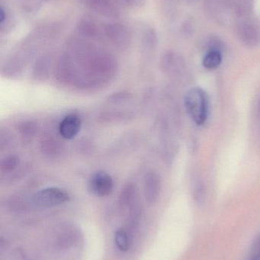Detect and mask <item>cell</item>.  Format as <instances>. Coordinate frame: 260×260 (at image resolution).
Masks as SVG:
<instances>
[{"label": "cell", "mask_w": 260, "mask_h": 260, "mask_svg": "<svg viewBox=\"0 0 260 260\" xmlns=\"http://www.w3.org/2000/svg\"><path fill=\"white\" fill-rule=\"evenodd\" d=\"M184 105L191 120L197 126H203L206 123L209 116L210 102L204 89L200 87L190 88L185 95Z\"/></svg>", "instance_id": "cell-1"}, {"label": "cell", "mask_w": 260, "mask_h": 260, "mask_svg": "<svg viewBox=\"0 0 260 260\" xmlns=\"http://www.w3.org/2000/svg\"><path fill=\"white\" fill-rule=\"evenodd\" d=\"M70 200V194L64 189L48 187L37 192L32 201L37 207L48 209L65 204Z\"/></svg>", "instance_id": "cell-2"}, {"label": "cell", "mask_w": 260, "mask_h": 260, "mask_svg": "<svg viewBox=\"0 0 260 260\" xmlns=\"http://www.w3.org/2000/svg\"><path fill=\"white\" fill-rule=\"evenodd\" d=\"M160 66L163 73L174 79H183L187 72L184 59L174 51L166 52L162 56Z\"/></svg>", "instance_id": "cell-3"}, {"label": "cell", "mask_w": 260, "mask_h": 260, "mask_svg": "<svg viewBox=\"0 0 260 260\" xmlns=\"http://www.w3.org/2000/svg\"><path fill=\"white\" fill-rule=\"evenodd\" d=\"M104 30L107 38L114 47L125 50L131 44L132 40L131 32L125 24L121 23L107 24Z\"/></svg>", "instance_id": "cell-4"}, {"label": "cell", "mask_w": 260, "mask_h": 260, "mask_svg": "<svg viewBox=\"0 0 260 260\" xmlns=\"http://www.w3.org/2000/svg\"><path fill=\"white\" fill-rule=\"evenodd\" d=\"M114 187L112 177L103 171H99L92 175L88 183V189L91 193L97 197H108Z\"/></svg>", "instance_id": "cell-5"}, {"label": "cell", "mask_w": 260, "mask_h": 260, "mask_svg": "<svg viewBox=\"0 0 260 260\" xmlns=\"http://www.w3.org/2000/svg\"><path fill=\"white\" fill-rule=\"evenodd\" d=\"M161 179L157 173L150 171L146 174L143 189L145 198L149 204H154L157 201L161 192Z\"/></svg>", "instance_id": "cell-6"}, {"label": "cell", "mask_w": 260, "mask_h": 260, "mask_svg": "<svg viewBox=\"0 0 260 260\" xmlns=\"http://www.w3.org/2000/svg\"><path fill=\"white\" fill-rule=\"evenodd\" d=\"M238 38L242 44L254 47L260 44V28L251 22H244L238 27Z\"/></svg>", "instance_id": "cell-7"}, {"label": "cell", "mask_w": 260, "mask_h": 260, "mask_svg": "<svg viewBox=\"0 0 260 260\" xmlns=\"http://www.w3.org/2000/svg\"><path fill=\"white\" fill-rule=\"evenodd\" d=\"M82 126L80 118L76 114H69L66 116L60 123L59 132L64 139H74L79 133Z\"/></svg>", "instance_id": "cell-8"}, {"label": "cell", "mask_w": 260, "mask_h": 260, "mask_svg": "<svg viewBox=\"0 0 260 260\" xmlns=\"http://www.w3.org/2000/svg\"><path fill=\"white\" fill-rule=\"evenodd\" d=\"M82 3L96 13L108 18H117L119 11L110 0H81Z\"/></svg>", "instance_id": "cell-9"}, {"label": "cell", "mask_w": 260, "mask_h": 260, "mask_svg": "<svg viewBox=\"0 0 260 260\" xmlns=\"http://www.w3.org/2000/svg\"><path fill=\"white\" fill-rule=\"evenodd\" d=\"M78 33L81 36L86 38H95L97 35L98 28L96 23L88 16L83 17L79 19L77 25H76Z\"/></svg>", "instance_id": "cell-10"}, {"label": "cell", "mask_w": 260, "mask_h": 260, "mask_svg": "<svg viewBox=\"0 0 260 260\" xmlns=\"http://www.w3.org/2000/svg\"><path fill=\"white\" fill-rule=\"evenodd\" d=\"M222 62V54L221 50H209L203 58V67L208 70H215Z\"/></svg>", "instance_id": "cell-11"}, {"label": "cell", "mask_w": 260, "mask_h": 260, "mask_svg": "<svg viewBox=\"0 0 260 260\" xmlns=\"http://www.w3.org/2000/svg\"><path fill=\"white\" fill-rule=\"evenodd\" d=\"M114 244L120 251L126 252L130 249L131 241L126 231L119 229L116 231L114 236Z\"/></svg>", "instance_id": "cell-12"}, {"label": "cell", "mask_w": 260, "mask_h": 260, "mask_svg": "<svg viewBox=\"0 0 260 260\" xmlns=\"http://www.w3.org/2000/svg\"><path fill=\"white\" fill-rule=\"evenodd\" d=\"M206 186L204 183L199 178H197L192 183V196L194 200L198 205L203 204L206 199Z\"/></svg>", "instance_id": "cell-13"}, {"label": "cell", "mask_w": 260, "mask_h": 260, "mask_svg": "<svg viewBox=\"0 0 260 260\" xmlns=\"http://www.w3.org/2000/svg\"><path fill=\"white\" fill-rule=\"evenodd\" d=\"M157 44V35L153 28H147L142 37V46L147 50L155 48Z\"/></svg>", "instance_id": "cell-14"}, {"label": "cell", "mask_w": 260, "mask_h": 260, "mask_svg": "<svg viewBox=\"0 0 260 260\" xmlns=\"http://www.w3.org/2000/svg\"><path fill=\"white\" fill-rule=\"evenodd\" d=\"M44 0H18V4L23 10L27 12H35L42 6Z\"/></svg>", "instance_id": "cell-15"}, {"label": "cell", "mask_w": 260, "mask_h": 260, "mask_svg": "<svg viewBox=\"0 0 260 260\" xmlns=\"http://www.w3.org/2000/svg\"><path fill=\"white\" fill-rule=\"evenodd\" d=\"M12 15L9 13V11L2 6L1 11H0V27L2 31L10 28L12 26Z\"/></svg>", "instance_id": "cell-16"}, {"label": "cell", "mask_w": 260, "mask_h": 260, "mask_svg": "<svg viewBox=\"0 0 260 260\" xmlns=\"http://www.w3.org/2000/svg\"><path fill=\"white\" fill-rule=\"evenodd\" d=\"M19 159L16 156H10L6 157L2 161L1 170L4 172H10L18 167Z\"/></svg>", "instance_id": "cell-17"}, {"label": "cell", "mask_w": 260, "mask_h": 260, "mask_svg": "<svg viewBox=\"0 0 260 260\" xmlns=\"http://www.w3.org/2000/svg\"><path fill=\"white\" fill-rule=\"evenodd\" d=\"M260 258V233L255 238L250 247V259Z\"/></svg>", "instance_id": "cell-18"}, {"label": "cell", "mask_w": 260, "mask_h": 260, "mask_svg": "<svg viewBox=\"0 0 260 260\" xmlns=\"http://www.w3.org/2000/svg\"><path fill=\"white\" fill-rule=\"evenodd\" d=\"M257 117L258 119H259V120L260 121V99L259 100V103H258L257 106Z\"/></svg>", "instance_id": "cell-19"}, {"label": "cell", "mask_w": 260, "mask_h": 260, "mask_svg": "<svg viewBox=\"0 0 260 260\" xmlns=\"http://www.w3.org/2000/svg\"><path fill=\"white\" fill-rule=\"evenodd\" d=\"M121 1L123 2L124 3H126V4H131L130 0H121Z\"/></svg>", "instance_id": "cell-20"}, {"label": "cell", "mask_w": 260, "mask_h": 260, "mask_svg": "<svg viewBox=\"0 0 260 260\" xmlns=\"http://www.w3.org/2000/svg\"><path fill=\"white\" fill-rule=\"evenodd\" d=\"M249 260H260V258H256V259H249Z\"/></svg>", "instance_id": "cell-21"}]
</instances>
